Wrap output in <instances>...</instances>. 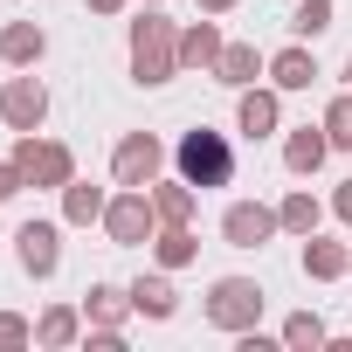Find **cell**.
Here are the masks:
<instances>
[{
  "label": "cell",
  "mask_w": 352,
  "mask_h": 352,
  "mask_svg": "<svg viewBox=\"0 0 352 352\" xmlns=\"http://www.w3.org/2000/svg\"><path fill=\"white\" fill-rule=\"evenodd\" d=\"M131 76L138 83H173L180 76V28L166 14H152V8L131 21Z\"/></svg>",
  "instance_id": "obj_1"
},
{
  "label": "cell",
  "mask_w": 352,
  "mask_h": 352,
  "mask_svg": "<svg viewBox=\"0 0 352 352\" xmlns=\"http://www.w3.org/2000/svg\"><path fill=\"white\" fill-rule=\"evenodd\" d=\"M173 159H180V180H194V187H228L235 180V145L221 131H187L173 145Z\"/></svg>",
  "instance_id": "obj_2"
},
{
  "label": "cell",
  "mask_w": 352,
  "mask_h": 352,
  "mask_svg": "<svg viewBox=\"0 0 352 352\" xmlns=\"http://www.w3.org/2000/svg\"><path fill=\"white\" fill-rule=\"evenodd\" d=\"M104 235H111L118 249H138V242H152V235H159V208H152V194H145V187H124V194H111V208H104Z\"/></svg>",
  "instance_id": "obj_3"
},
{
  "label": "cell",
  "mask_w": 352,
  "mask_h": 352,
  "mask_svg": "<svg viewBox=\"0 0 352 352\" xmlns=\"http://www.w3.org/2000/svg\"><path fill=\"white\" fill-rule=\"evenodd\" d=\"M14 166L28 173V187H69V180H76V159H69V145H56V138H35V131H21V138H14Z\"/></svg>",
  "instance_id": "obj_4"
},
{
  "label": "cell",
  "mask_w": 352,
  "mask_h": 352,
  "mask_svg": "<svg viewBox=\"0 0 352 352\" xmlns=\"http://www.w3.org/2000/svg\"><path fill=\"white\" fill-rule=\"evenodd\" d=\"M208 318H214L221 331H249V324L263 318V283H249V276H221V283L208 290Z\"/></svg>",
  "instance_id": "obj_5"
},
{
  "label": "cell",
  "mask_w": 352,
  "mask_h": 352,
  "mask_svg": "<svg viewBox=\"0 0 352 352\" xmlns=\"http://www.w3.org/2000/svg\"><path fill=\"white\" fill-rule=\"evenodd\" d=\"M159 166H166V145H159L152 131H131V138L111 152V180H118V187H152Z\"/></svg>",
  "instance_id": "obj_6"
},
{
  "label": "cell",
  "mask_w": 352,
  "mask_h": 352,
  "mask_svg": "<svg viewBox=\"0 0 352 352\" xmlns=\"http://www.w3.org/2000/svg\"><path fill=\"white\" fill-rule=\"evenodd\" d=\"M0 118H8V131H42V118H49L42 76H14L8 90H0Z\"/></svg>",
  "instance_id": "obj_7"
},
{
  "label": "cell",
  "mask_w": 352,
  "mask_h": 352,
  "mask_svg": "<svg viewBox=\"0 0 352 352\" xmlns=\"http://www.w3.org/2000/svg\"><path fill=\"white\" fill-rule=\"evenodd\" d=\"M276 228H283V221H276V208H263V201H235V208L221 214V235H228V249H263Z\"/></svg>",
  "instance_id": "obj_8"
},
{
  "label": "cell",
  "mask_w": 352,
  "mask_h": 352,
  "mask_svg": "<svg viewBox=\"0 0 352 352\" xmlns=\"http://www.w3.org/2000/svg\"><path fill=\"white\" fill-rule=\"evenodd\" d=\"M14 249H21V270H28V276H56V263H63V228H56V221H28V228L14 235Z\"/></svg>",
  "instance_id": "obj_9"
},
{
  "label": "cell",
  "mask_w": 352,
  "mask_h": 352,
  "mask_svg": "<svg viewBox=\"0 0 352 352\" xmlns=\"http://www.w3.org/2000/svg\"><path fill=\"white\" fill-rule=\"evenodd\" d=\"M221 49H228V42H221L214 21H187V28H180V69H214Z\"/></svg>",
  "instance_id": "obj_10"
},
{
  "label": "cell",
  "mask_w": 352,
  "mask_h": 352,
  "mask_svg": "<svg viewBox=\"0 0 352 352\" xmlns=\"http://www.w3.org/2000/svg\"><path fill=\"white\" fill-rule=\"evenodd\" d=\"M304 276H318V283L352 276V242H318V235H304Z\"/></svg>",
  "instance_id": "obj_11"
},
{
  "label": "cell",
  "mask_w": 352,
  "mask_h": 352,
  "mask_svg": "<svg viewBox=\"0 0 352 352\" xmlns=\"http://www.w3.org/2000/svg\"><path fill=\"white\" fill-rule=\"evenodd\" d=\"M42 49H49V35H42L35 21H8V28H0V56H8L14 69H35Z\"/></svg>",
  "instance_id": "obj_12"
},
{
  "label": "cell",
  "mask_w": 352,
  "mask_h": 352,
  "mask_svg": "<svg viewBox=\"0 0 352 352\" xmlns=\"http://www.w3.org/2000/svg\"><path fill=\"white\" fill-rule=\"evenodd\" d=\"M235 118H242V131H249V138H270V131H276V118H283V104H276V90H256V83H249V90H242V104H235Z\"/></svg>",
  "instance_id": "obj_13"
},
{
  "label": "cell",
  "mask_w": 352,
  "mask_h": 352,
  "mask_svg": "<svg viewBox=\"0 0 352 352\" xmlns=\"http://www.w3.org/2000/svg\"><path fill=\"white\" fill-rule=\"evenodd\" d=\"M124 311H131V290H111V283H90V290H83V318H90L97 331H118Z\"/></svg>",
  "instance_id": "obj_14"
},
{
  "label": "cell",
  "mask_w": 352,
  "mask_h": 352,
  "mask_svg": "<svg viewBox=\"0 0 352 352\" xmlns=\"http://www.w3.org/2000/svg\"><path fill=\"white\" fill-rule=\"evenodd\" d=\"M324 152H331L324 124H304V131H290V145H283V166H290V173H318V166H324Z\"/></svg>",
  "instance_id": "obj_15"
},
{
  "label": "cell",
  "mask_w": 352,
  "mask_h": 352,
  "mask_svg": "<svg viewBox=\"0 0 352 352\" xmlns=\"http://www.w3.org/2000/svg\"><path fill=\"white\" fill-rule=\"evenodd\" d=\"M152 249H159V263H166V270H187V263L201 256V242H194V228H187V221H159Z\"/></svg>",
  "instance_id": "obj_16"
},
{
  "label": "cell",
  "mask_w": 352,
  "mask_h": 352,
  "mask_svg": "<svg viewBox=\"0 0 352 352\" xmlns=\"http://www.w3.org/2000/svg\"><path fill=\"white\" fill-rule=\"evenodd\" d=\"M214 76H221V83H235V90H249V83L263 76L256 42H228V49H221V63H214Z\"/></svg>",
  "instance_id": "obj_17"
},
{
  "label": "cell",
  "mask_w": 352,
  "mask_h": 352,
  "mask_svg": "<svg viewBox=\"0 0 352 352\" xmlns=\"http://www.w3.org/2000/svg\"><path fill=\"white\" fill-rule=\"evenodd\" d=\"M104 187H90V180H69L63 187V221H76V228H90V221H104Z\"/></svg>",
  "instance_id": "obj_18"
},
{
  "label": "cell",
  "mask_w": 352,
  "mask_h": 352,
  "mask_svg": "<svg viewBox=\"0 0 352 352\" xmlns=\"http://www.w3.org/2000/svg\"><path fill=\"white\" fill-rule=\"evenodd\" d=\"M311 76H318L311 49H283V56H270V83H276V90H311Z\"/></svg>",
  "instance_id": "obj_19"
},
{
  "label": "cell",
  "mask_w": 352,
  "mask_h": 352,
  "mask_svg": "<svg viewBox=\"0 0 352 352\" xmlns=\"http://www.w3.org/2000/svg\"><path fill=\"white\" fill-rule=\"evenodd\" d=\"M131 311H145V318H173V311H180V297H173L166 276H138V283H131Z\"/></svg>",
  "instance_id": "obj_20"
},
{
  "label": "cell",
  "mask_w": 352,
  "mask_h": 352,
  "mask_svg": "<svg viewBox=\"0 0 352 352\" xmlns=\"http://www.w3.org/2000/svg\"><path fill=\"white\" fill-rule=\"evenodd\" d=\"M76 331H83V318H76L69 304H49V311L35 318V345H76Z\"/></svg>",
  "instance_id": "obj_21"
},
{
  "label": "cell",
  "mask_w": 352,
  "mask_h": 352,
  "mask_svg": "<svg viewBox=\"0 0 352 352\" xmlns=\"http://www.w3.org/2000/svg\"><path fill=\"white\" fill-rule=\"evenodd\" d=\"M152 208H159V221H194V180H166V187H152Z\"/></svg>",
  "instance_id": "obj_22"
},
{
  "label": "cell",
  "mask_w": 352,
  "mask_h": 352,
  "mask_svg": "<svg viewBox=\"0 0 352 352\" xmlns=\"http://www.w3.org/2000/svg\"><path fill=\"white\" fill-rule=\"evenodd\" d=\"M318 214H324V208H318L304 187H297V194H283V208H276V221H283L290 235H318Z\"/></svg>",
  "instance_id": "obj_23"
},
{
  "label": "cell",
  "mask_w": 352,
  "mask_h": 352,
  "mask_svg": "<svg viewBox=\"0 0 352 352\" xmlns=\"http://www.w3.org/2000/svg\"><path fill=\"white\" fill-rule=\"evenodd\" d=\"M283 345H297V352L324 345V318H318V311H290V318H283Z\"/></svg>",
  "instance_id": "obj_24"
},
{
  "label": "cell",
  "mask_w": 352,
  "mask_h": 352,
  "mask_svg": "<svg viewBox=\"0 0 352 352\" xmlns=\"http://www.w3.org/2000/svg\"><path fill=\"white\" fill-rule=\"evenodd\" d=\"M324 28H331V0H297L290 35H297V42H311V35H324Z\"/></svg>",
  "instance_id": "obj_25"
},
{
  "label": "cell",
  "mask_w": 352,
  "mask_h": 352,
  "mask_svg": "<svg viewBox=\"0 0 352 352\" xmlns=\"http://www.w3.org/2000/svg\"><path fill=\"white\" fill-rule=\"evenodd\" d=\"M324 138H331V145H352V90L331 97V111H324Z\"/></svg>",
  "instance_id": "obj_26"
},
{
  "label": "cell",
  "mask_w": 352,
  "mask_h": 352,
  "mask_svg": "<svg viewBox=\"0 0 352 352\" xmlns=\"http://www.w3.org/2000/svg\"><path fill=\"white\" fill-rule=\"evenodd\" d=\"M28 338H35V324H28L21 311H0V352H21Z\"/></svg>",
  "instance_id": "obj_27"
},
{
  "label": "cell",
  "mask_w": 352,
  "mask_h": 352,
  "mask_svg": "<svg viewBox=\"0 0 352 352\" xmlns=\"http://www.w3.org/2000/svg\"><path fill=\"white\" fill-rule=\"evenodd\" d=\"M21 187H28V173H21V166H14V159H0V201H14V194H21Z\"/></svg>",
  "instance_id": "obj_28"
},
{
  "label": "cell",
  "mask_w": 352,
  "mask_h": 352,
  "mask_svg": "<svg viewBox=\"0 0 352 352\" xmlns=\"http://www.w3.org/2000/svg\"><path fill=\"white\" fill-rule=\"evenodd\" d=\"M331 208H338V221H345V228H352V180H345V187H338V194H331Z\"/></svg>",
  "instance_id": "obj_29"
},
{
  "label": "cell",
  "mask_w": 352,
  "mask_h": 352,
  "mask_svg": "<svg viewBox=\"0 0 352 352\" xmlns=\"http://www.w3.org/2000/svg\"><path fill=\"white\" fill-rule=\"evenodd\" d=\"M235 8V0H201V14H228Z\"/></svg>",
  "instance_id": "obj_30"
},
{
  "label": "cell",
  "mask_w": 352,
  "mask_h": 352,
  "mask_svg": "<svg viewBox=\"0 0 352 352\" xmlns=\"http://www.w3.org/2000/svg\"><path fill=\"white\" fill-rule=\"evenodd\" d=\"M90 8H97V14H118V8H124V0H90Z\"/></svg>",
  "instance_id": "obj_31"
},
{
  "label": "cell",
  "mask_w": 352,
  "mask_h": 352,
  "mask_svg": "<svg viewBox=\"0 0 352 352\" xmlns=\"http://www.w3.org/2000/svg\"><path fill=\"white\" fill-rule=\"evenodd\" d=\"M345 90H352V56H345Z\"/></svg>",
  "instance_id": "obj_32"
},
{
  "label": "cell",
  "mask_w": 352,
  "mask_h": 352,
  "mask_svg": "<svg viewBox=\"0 0 352 352\" xmlns=\"http://www.w3.org/2000/svg\"><path fill=\"white\" fill-rule=\"evenodd\" d=\"M345 345H352V338H345Z\"/></svg>",
  "instance_id": "obj_33"
}]
</instances>
